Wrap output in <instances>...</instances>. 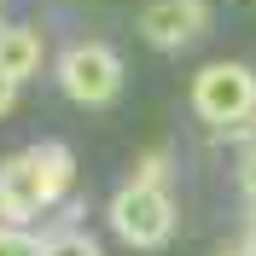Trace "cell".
Masks as SVG:
<instances>
[{
	"label": "cell",
	"instance_id": "cell-1",
	"mask_svg": "<svg viewBox=\"0 0 256 256\" xmlns=\"http://www.w3.org/2000/svg\"><path fill=\"white\" fill-rule=\"evenodd\" d=\"M192 111L210 128H244L256 116V70L239 58H216L192 76Z\"/></svg>",
	"mask_w": 256,
	"mask_h": 256
},
{
	"label": "cell",
	"instance_id": "cell-2",
	"mask_svg": "<svg viewBox=\"0 0 256 256\" xmlns=\"http://www.w3.org/2000/svg\"><path fill=\"white\" fill-rule=\"evenodd\" d=\"M105 216H111V233L122 244H134V250H158V244L175 239V198L163 186H134V180H128L111 198Z\"/></svg>",
	"mask_w": 256,
	"mask_h": 256
},
{
	"label": "cell",
	"instance_id": "cell-3",
	"mask_svg": "<svg viewBox=\"0 0 256 256\" xmlns=\"http://www.w3.org/2000/svg\"><path fill=\"white\" fill-rule=\"evenodd\" d=\"M58 88L76 105H111L116 88H122V58L111 47H99V41H76L58 58Z\"/></svg>",
	"mask_w": 256,
	"mask_h": 256
},
{
	"label": "cell",
	"instance_id": "cell-4",
	"mask_svg": "<svg viewBox=\"0 0 256 256\" xmlns=\"http://www.w3.org/2000/svg\"><path fill=\"white\" fill-rule=\"evenodd\" d=\"M210 30V0H146L140 6V35L158 52H180Z\"/></svg>",
	"mask_w": 256,
	"mask_h": 256
},
{
	"label": "cell",
	"instance_id": "cell-5",
	"mask_svg": "<svg viewBox=\"0 0 256 256\" xmlns=\"http://www.w3.org/2000/svg\"><path fill=\"white\" fill-rule=\"evenodd\" d=\"M47 192H41V175H35L30 152H12L0 163V222L6 227H30L35 216H47Z\"/></svg>",
	"mask_w": 256,
	"mask_h": 256
},
{
	"label": "cell",
	"instance_id": "cell-6",
	"mask_svg": "<svg viewBox=\"0 0 256 256\" xmlns=\"http://www.w3.org/2000/svg\"><path fill=\"white\" fill-rule=\"evenodd\" d=\"M41 58H47V41L35 24H0V76L24 82L41 70Z\"/></svg>",
	"mask_w": 256,
	"mask_h": 256
},
{
	"label": "cell",
	"instance_id": "cell-7",
	"mask_svg": "<svg viewBox=\"0 0 256 256\" xmlns=\"http://www.w3.org/2000/svg\"><path fill=\"white\" fill-rule=\"evenodd\" d=\"M30 163H35V175H41L47 204H64V198L76 192V158H70V146L41 140V146H30Z\"/></svg>",
	"mask_w": 256,
	"mask_h": 256
},
{
	"label": "cell",
	"instance_id": "cell-8",
	"mask_svg": "<svg viewBox=\"0 0 256 256\" xmlns=\"http://www.w3.org/2000/svg\"><path fill=\"white\" fill-rule=\"evenodd\" d=\"M41 256H99V244L88 239V233H52V239L41 244Z\"/></svg>",
	"mask_w": 256,
	"mask_h": 256
},
{
	"label": "cell",
	"instance_id": "cell-9",
	"mask_svg": "<svg viewBox=\"0 0 256 256\" xmlns=\"http://www.w3.org/2000/svg\"><path fill=\"white\" fill-rule=\"evenodd\" d=\"M0 256H41V244H35L24 227H6V222H0Z\"/></svg>",
	"mask_w": 256,
	"mask_h": 256
},
{
	"label": "cell",
	"instance_id": "cell-10",
	"mask_svg": "<svg viewBox=\"0 0 256 256\" xmlns=\"http://www.w3.org/2000/svg\"><path fill=\"white\" fill-rule=\"evenodd\" d=\"M239 186H244V198L256 210V146H244V158H239Z\"/></svg>",
	"mask_w": 256,
	"mask_h": 256
},
{
	"label": "cell",
	"instance_id": "cell-11",
	"mask_svg": "<svg viewBox=\"0 0 256 256\" xmlns=\"http://www.w3.org/2000/svg\"><path fill=\"white\" fill-rule=\"evenodd\" d=\"M12 105H18V82H12V76H0V116L12 111Z\"/></svg>",
	"mask_w": 256,
	"mask_h": 256
},
{
	"label": "cell",
	"instance_id": "cell-12",
	"mask_svg": "<svg viewBox=\"0 0 256 256\" xmlns=\"http://www.w3.org/2000/svg\"><path fill=\"white\" fill-rule=\"evenodd\" d=\"M244 244H250V256H256V216H250V227H244Z\"/></svg>",
	"mask_w": 256,
	"mask_h": 256
},
{
	"label": "cell",
	"instance_id": "cell-13",
	"mask_svg": "<svg viewBox=\"0 0 256 256\" xmlns=\"http://www.w3.org/2000/svg\"><path fill=\"white\" fill-rule=\"evenodd\" d=\"M222 256H250V244H227V250Z\"/></svg>",
	"mask_w": 256,
	"mask_h": 256
}]
</instances>
